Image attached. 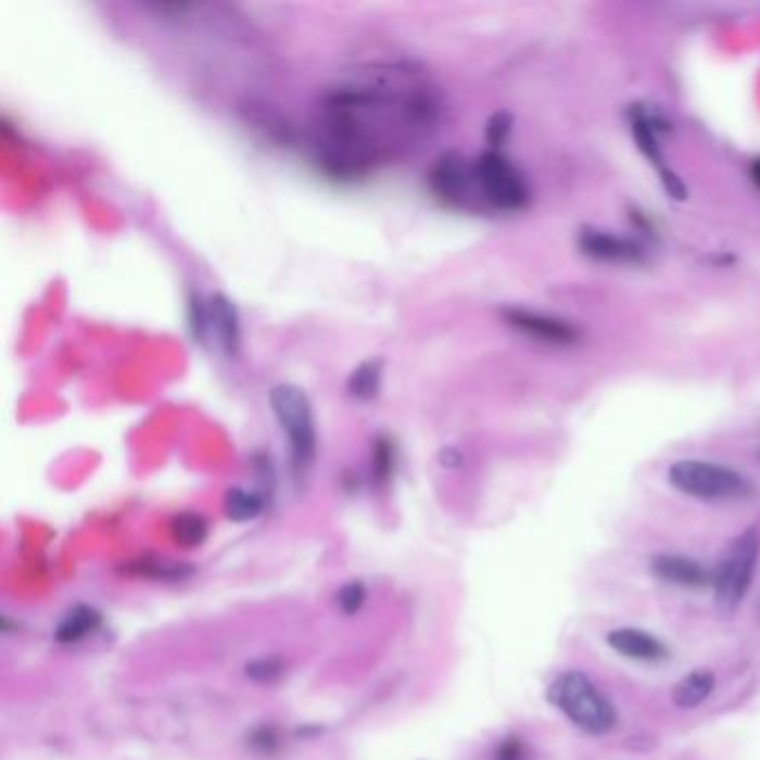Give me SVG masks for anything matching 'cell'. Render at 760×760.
<instances>
[{
    "label": "cell",
    "instance_id": "cell-1",
    "mask_svg": "<svg viewBox=\"0 0 760 760\" xmlns=\"http://www.w3.org/2000/svg\"><path fill=\"white\" fill-rule=\"evenodd\" d=\"M435 97L415 83L404 86L397 78L389 83H364L334 90L326 97L319 121L317 161L332 177H359L384 161L397 148L393 132L404 145L408 137L429 132L438 121Z\"/></svg>",
    "mask_w": 760,
    "mask_h": 760
},
{
    "label": "cell",
    "instance_id": "cell-2",
    "mask_svg": "<svg viewBox=\"0 0 760 760\" xmlns=\"http://www.w3.org/2000/svg\"><path fill=\"white\" fill-rule=\"evenodd\" d=\"M270 406L290 446L292 471L300 480L308 476L317 457V425L313 404L300 387L279 384L270 391Z\"/></svg>",
    "mask_w": 760,
    "mask_h": 760
},
{
    "label": "cell",
    "instance_id": "cell-3",
    "mask_svg": "<svg viewBox=\"0 0 760 760\" xmlns=\"http://www.w3.org/2000/svg\"><path fill=\"white\" fill-rule=\"evenodd\" d=\"M552 700L569 721L586 734L603 736L613 730L618 715L611 702L582 671H567L548 689Z\"/></svg>",
    "mask_w": 760,
    "mask_h": 760
},
{
    "label": "cell",
    "instance_id": "cell-4",
    "mask_svg": "<svg viewBox=\"0 0 760 760\" xmlns=\"http://www.w3.org/2000/svg\"><path fill=\"white\" fill-rule=\"evenodd\" d=\"M760 554V542L753 529L740 533L718 560L711 584L715 594V607L723 613L736 611L751 588L756 565Z\"/></svg>",
    "mask_w": 760,
    "mask_h": 760
},
{
    "label": "cell",
    "instance_id": "cell-5",
    "mask_svg": "<svg viewBox=\"0 0 760 760\" xmlns=\"http://www.w3.org/2000/svg\"><path fill=\"white\" fill-rule=\"evenodd\" d=\"M671 486L698 499H738L751 493V482L723 464L681 459L669 469Z\"/></svg>",
    "mask_w": 760,
    "mask_h": 760
},
{
    "label": "cell",
    "instance_id": "cell-6",
    "mask_svg": "<svg viewBox=\"0 0 760 760\" xmlns=\"http://www.w3.org/2000/svg\"><path fill=\"white\" fill-rule=\"evenodd\" d=\"M476 183L480 201L489 203L495 210L504 213H516L529 203V186L518 167L499 154L497 150H489L473 161Z\"/></svg>",
    "mask_w": 760,
    "mask_h": 760
},
{
    "label": "cell",
    "instance_id": "cell-7",
    "mask_svg": "<svg viewBox=\"0 0 760 760\" xmlns=\"http://www.w3.org/2000/svg\"><path fill=\"white\" fill-rule=\"evenodd\" d=\"M429 188L438 201L451 207H471L480 199L473 163L457 152H444L433 163Z\"/></svg>",
    "mask_w": 760,
    "mask_h": 760
},
{
    "label": "cell",
    "instance_id": "cell-8",
    "mask_svg": "<svg viewBox=\"0 0 760 760\" xmlns=\"http://www.w3.org/2000/svg\"><path fill=\"white\" fill-rule=\"evenodd\" d=\"M504 319L509 326H514L518 332L533 337L537 342L554 344V346H569L578 342V328L565 319L542 315L524 308H509L504 311Z\"/></svg>",
    "mask_w": 760,
    "mask_h": 760
},
{
    "label": "cell",
    "instance_id": "cell-9",
    "mask_svg": "<svg viewBox=\"0 0 760 760\" xmlns=\"http://www.w3.org/2000/svg\"><path fill=\"white\" fill-rule=\"evenodd\" d=\"M586 257L609 264H638L645 259V250L631 239L616 237L605 230H582L578 239Z\"/></svg>",
    "mask_w": 760,
    "mask_h": 760
},
{
    "label": "cell",
    "instance_id": "cell-10",
    "mask_svg": "<svg viewBox=\"0 0 760 760\" xmlns=\"http://www.w3.org/2000/svg\"><path fill=\"white\" fill-rule=\"evenodd\" d=\"M660 125H664L660 118L647 114L645 110H636L631 116V130H633V137H636L638 141V148L641 152L660 167V175H662V181H664V188L671 197L675 199H685V186L683 181L675 177L671 170H667L664 167V161H662V152H660V143H658V130H664L660 128Z\"/></svg>",
    "mask_w": 760,
    "mask_h": 760
},
{
    "label": "cell",
    "instance_id": "cell-11",
    "mask_svg": "<svg viewBox=\"0 0 760 760\" xmlns=\"http://www.w3.org/2000/svg\"><path fill=\"white\" fill-rule=\"evenodd\" d=\"M210 304V334L217 337L221 351L228 357H237L241 353V319L237 306L217 292L207 297Z\"/></svg>",
    "mask_w": 760,
    "mask_h": 760
},
{
    "label": "cell",
    "instance_id": "cell-12",
    "mask_svg": "<svg viewBox=\"0 0 760 760\" xmlns=\"http://www.w3.org/2000/svg\"><path fill=\"white\" fill-rule=\"evenodd\" d=\"M607 643L613 651H618L624 658L631 660H645V662H656V660H664L669 656L667 647L651 636L649 631L643 629H633V626H622V629H613Z\"/></svg>",
    "mask_w": 760,
    "mask_h": 760
},
{
    "label": "cell",
    "instance_id": "cell-13",
    "mask_svg": "<svg viewBox=\"0 0 760 760\" xmlns=\"http://www.w3.org/2000/svg\"><path fill=\"white\" fill-rule=\"evenodd\" d=\"M651 573L669 584L685 586V588H700L707 582H711L709 571L694 558L687 556H673L662 554L651 560Z\"/></svg>",
    "mask_w": 760,
    "mask_h": 760
},
{
    "label": "cell",
    "instance_id": "cell-14",
    "mask_svg": "<svg viewBox=\"0 0 760 760\" xmlns=\"http://www.w3.org/2000/svg\"><path fill=\"white\" fill-rule=\"evenodd\" d=\"M713 687H715V675L711 671L707 669L692 671L679 685H675L673 702L683 709H694L711 696Z\"/></svg>",
    "mask_w": 760,
    "mask_h": 760
},
{
    "label": "cell",
    "instance_id": "cell-15",
    "mask_svg": "<svg viewBox=\"0 0 760 760\" xmlns=\"http://www.w3.org/2000/svg\"><path fill=\"white\" fill-rule=\"evenodd\" d=\"M101 624V616L99 611H94L92 607H74L59 624L56 629V638L61 643H76L83 641L86 636H90L92 631H97Z\"/></svg>",
    "mask_w": 760,
    "mask_h": 760
},
{
    "label": "cell",
    "instance_id": "cell-16",
    "mask_svg": "<svg viewBox=\"0 0 760 760\" xmlns=\"http://www.w3.org/2000/svg\"><path fill=\"white\" fill-rule=\"evenodd\" d=\"M346 389H349L351 397H355L359 402L375 400L379 395V389H382V362H379V359L362 362L351 372Z\"/></svg>",
    "mask_w": 760,
    "mask_h": 760
},
{
    "label": "cell",
    "instance_id": "cell-17",
    "mask_svg": "<svg viewBox=\"0 0 760 760\" xmlns=\"http://www.w3.org/2000/svg\"><path fill=\"white\" fill-rule=\"evenodd\" d=\"M224 509L230 520L250 522L264 511V499L262 495L245 489H230L224 499Z\"/></svg>",
    "mask_w": 760,
    "mask_h": 760
},
{
    "label": "cell",
    "instance_id": "cell-18",
    "mask_svg": "<svg viewBox=\"0 0 760 760\" xmlns=\"http://www.w3.org/2000/svg\"><path fill=\"white\" fill-rule=\"evenodd\" d=\"M170 533L175 542L192 548L207 537V522L199 514H179L170 524Z\"/></svg>",
    "mask_w": 760,
    "mask_h": 760
},
{
    "label": "cell",
    "instance_id": "cell-19",
    "mask_svg": "<svg viewBox=\"0 0 760 760\" xmlns=\"http://www.w3.org/2000/svg\"><path fill=\"white\" fill-rule=\"evenodd\" d=\"M188 319H190V330L194 342L205 344L210 340V304L203 300L199 292L190 294L188 302Z\"/></svg>",
    "mask_w": 760,
    "mask_h": 760
},
{
    "label": "cell",
    "instance_id": "cell-20",
    "mask_svg": "<svg viewBox=\"0 0 760 760\" xmlns=\"http://www.w3.org/2000/svg\"><path fill=\"white\" fill-rule=\"evenodd\" d=\"M395 467V444L387 438L379 435L372 444V476L379 482H387Z\"/></svg>",
    "mask_w": 760,
    "mask_h": 760
},
{
    "label": "cell",
    "instance_id": "cell-21",
    "mask_svg": "<svg viewBox=\"0 0 760 760\" xmlns=\"http://www.w3.org/2000/svg\"><path fill=\"white\" fill-rule=\"evenodd\" d=\"M337 603H340L342 611L344 613H357L364 603H366V588L362 582H351L346 584L342 591H340V596H337Z\"/></svg>",
    "mask_w": 760,
    "mask_h": 760
},
{
    "label": "cell",
    "instance_id": "cell-22",
    "mask_svg": "<svg viewBox=\"0 0 760 760\" xmlns=\"http://www.w3.org/2000/svg\"><path fill=\"white\" fill-rule=\"evenodd\" d=\"M511 132V116L506 114V112H497L489 118V125H486V139L493 148L502 145V141L509 137Z\"/></svg>",
    "mask_w": 760,
    "mask_h": 760
},
{
    "label": "cell",
    "instance_id": "cell-23",
    "mask_svg": "<svg viewBox=\"0 0 760 760\" xmlns=\"http://www.w3.org/2000/svg\"><path fill=\"white\" fill-rule=\"evenodd\" d=\"M281 673V664L275 662V660H259V662H252L248 664V675H252L255 681H273L275 675Z\"/></svg>",
    "mask_w": 760,
    "mask_h": 760
},
{
    "label": "cell",
    "instance_id": "cell-24",
    "mask_svg": "<svg viewBox=\"0 0 760 760\" xmlns=\"http://www.w3.org/2000/svg\"><path fill=\"white\" fill-rule=\"evenodd\" d=\"M522 745L518 740H506L499 749V760H520L522 758Z\"/></svg>",
    "mask_w": 760,
    "mask_h": 760
},
{
    "label": "cell",
    "instance_id": "cell-25",
    "mask_svg": "<svg viewBox=\"0 0 760 760\" xmlns=\"http://www.w3.org/2000/svg\"><path fill=\"white\" fill-rule=\"evenodd\" d=\"M749 177H751L753 186L760 188V159H756V161L751 163V167H749Z\"/></svg>",
    "mask_w": 760,
    "mask_h": 760
}]
</instances>
